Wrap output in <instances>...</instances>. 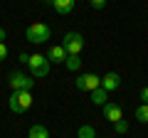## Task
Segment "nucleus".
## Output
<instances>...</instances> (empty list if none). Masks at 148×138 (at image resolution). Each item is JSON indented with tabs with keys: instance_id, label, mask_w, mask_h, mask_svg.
Listing matches in <instances>:
<instances>
[{
	"instance_id": "obj_1",
	"label": "nucleus",
	"mask_w": 148,
	"mask_h": 138,
	"mask_svg": "<svg viewBox=\"0 0 148 138\" xmlns=\"http://www.w3.org/2000/svg\"><path fill=\"white\" fill-rule=\"evenodd\" d=\"M25 40L30 44H45L47 40H52V30L47 22H32L25 30Z\"/></svg>"
},
{
	"instance_id": "obj_2",
	"label": "nucleus",
	"mask_w": 148,
	"mask_h": 138,
	"mask_svg": "<svg viewBox=\"0 0 148 138\" xmlns=\"http://www.w3.org/2000/svg\"><path fill=\"white\" fill-rule=\"evenodd\" d=\"M32 101H35L32 91H12L10 99H8V109H10L12 113H25L27 109L32 106Z\"/></svg>"
},
{
	"instance_id": "obj_3",
	"label": "nucleus",
	"mask_w": 148,
	"mask_h": 138,
	"mask_svg": "<svg viewBox=\"0 0 148 138\" xmlns=\"http://www.w3.org/2000/svg\"><path fill=\"white\" fill-rule=\"evenodd\" d=\"M27 67H30V77L32 79H42V77L49 74V59L45 57V54H30Z\"/></svg>"
},
{
	"instance_id": "obj_4",
	"label": "nucleus",
	"mask_w": 148,
	"mask_h": 138,
	"mask_svg": "<svg viewBox=\"0 0 148 138\" xmlns=\"http://www.w3.org/2000/svg\"><path fill=\"white\" fill-rule=\"evenodd\" d=\"M62 47H64V52H67L69 57L79 54L82 49H84V35H82V32H67L62 37Z\"/></svg>"
},
{
	"instance_id": "obj_5",
	"label": "nucleus",
	"mask_w": 148,
	"mask_h": 138,
	"mask_svg": "<svg viewBox=\"0 0 148 138\" xmlns=\"http://www.w3.org/2000/svg\"><path fill=\"white\" fill-rule=\"evenodd\" d=\"M8 84H10L12 91H32L35 79H32L30 74H25V72H12L10 79H8Z\"/></svg>"
},
{
	"instance_id": "obj_6",
	"label": "nucleus",
	"mask_w": 148,
	"mask_h": 138,
	"mask_svg": "<svg viewBox=\"0 0 148 138\" xmlns=\"http://www.w3.org/2000/svg\"><path fill=\"white\" fill-rule=\"evenodd\" d=\"M74 86H77L79 91H94V89L101 86V77H96V74H79L77 79H74Z\"/></svg>"
},
{
	"instance_id": "obj_7",
	"label": "nucleus",
	"mask_w": 148,
	"mask_h": 138,
	"mask_svg": "<svg viewBox=\"0 0 148 138\" xmlns=\"http://www.w3.org/2000/svg\"><path fill=\"white\" fill-rule=\"evenodd\" d=\"M104 118L109 123H116V121H121L123 118V109H121V104H114V101H109V104H104Z\"/></svg>"
},
{
	"instance_id": "obj_8",
	"label": "nucleus",
	"mask_w": 148,
	"mask_h": 138,
	"mask_svg": "<svg viewBox=\"0 0 148 138\" xmlns=\"http://www.w3.org/2000/svg\"><path fill=\"white\" fill-rule=\"evenodd\" d=\"M67 57H69V54L67 52H64V47H62V44H52V47H49V52H47V59H49V64H64V62H67Z\"/></svg>"
},
{
	"instance_id": "obj_9",
	"label": "nucleus",
	"mask_w": 148,
	"mask_h": 138,
	"mask_svg": "<svg viewBox=\"0 0 148 138\" xmlns=\"http://www.w3.org/2000/svg\"><path fill=\"white\" fill-rule=\"evenodd\" d=\"M119 86H121V77L116 74V72H109L106 77H101V89H106L111 94V91H116Z\"/></svg>"
},
{
	"instance_id": "obj_10",
	"label": "nucleus",
	"mask_w": 148,
	"mask_h": 138,
	"mask_svg": "<svg viewBox=\"0 0 148 138\" xmlns=\"http://www.w3.org/2000/svg\"><path fill=\"white\" fill-rule=\"evenodd\" d=\"M74 3H77V0H54L52 8H54L57 15H72L74 12Z\"/></svg>"
},
{
	"instance_id": "obj_11",
	"label": "nucleus",
	"mask_w": 148,
	"mask_h": 138,
	"mask_svg": "<svg viewBox=\"0 0 148 138\" xmlns=\"http://www.w3.org/2000/svg\"><path fill=\"white\" fill-rule=\"evenodd\" d=\"M91 104H96V106H104V104H109V91L106 89H94L91 91Z\"/></svg>"
},
{
	"instance_id": "obj_12",
	"label": "nucleus",
	"mask_w": 148,
	"mask_h": 138,
	"mask_svg": "<svg viewBox=\"0 0 148 138\" xmlns=\"http://www.w3.org/2000/svg\"><path fill=\"white\" fill-rule=\"evenodd\" d=\"M27 138H49V131H47V126H42V123H35V126L27 131Z\"/></svg>"
},
{
	"instance_id": "obj_13",
	"label": "nucleus",
	"mask_w": 148,
	"mask_h": 138,
	"mask_svg": "<svg viewBox=\"0 0 148 138\" xmlns=\"http://www.w3.org/2000/svg\"><path fill=\"white\" fill-rule=\"evenodd\" d=\"M133 118L138 123H148V104H141V106L133 111Z\"/></svg>"
},
{
	"instance_id": "obj_14",
	"label": "nucleus",
	"mask_w": 148,
	"mask_h": 138,
	"mask_svg": "<svg viewBox=\"0 0 148 138\" xmlns=\"http://www.w3.org/2000/svg\"><path fill=\"white\" fill-rule=\"evenodd\" d=\"M64 67H67L69 72H79V69H82V57H79V54H74V57H67Z\"/></svg>"
},
{
	"instance_id": "obj_15",
	"label": "nucleus",
	"mask_w": 148,
	"mask_h": 138,
	"mask_svg": "<svg viewBox=\"0 0 148 138\" xmlns=\"http://www.w3.org/2000/svg\"><path fill=\"white\" fill-rule=\"evenodd\" d=\"M77 138H96V131H94V126H79V131H77Z\"/></svg>"
},
{
	"instance_id": "obj_16",
	"label": "nucleus",
	"mask_w": 148,
	"mask_h": 138,
	"mask_svg": "<svg viewBox=\"0 0 148 138\" xmlns=\"http://www.w3.org/2000/svg\"><path fill=\"white\" fill-rule=\"evenodd\" d=\"M114 131H116V133H128V123L121 118V121H116V123H114Z\"/></svg>"
},
{
	"instance_id": "obj_17",
	"label": "nucleus",
	"mask_w": 148,
	"mask_h": 138,
	"mask_svg": "<svg viewBox=\"0 0 148 138\" xmlns=\"http://www.w3.org/2000/svg\"><path fill=\"white\" fill-rule=\"evenodd\" d=\"M89 5L94 8V10H104V8H106V0H89Z\"/></svg>"
},
{
	"instance_id": "obj_18",
	"label": "nucleus",
	"mask_w": 148,
	"mask_h": 138,
	"mask_svg": "<svg viewBox=\"0 0 148 138\" xmlns=\"http://www.w3.org/2000/svg\"><path fill=\"white\" fill-rule=\"evenodd\" d=\"M8 54H10L8 44H5V42H0V62H3V59H8Z\"/></svg>"
},
{
	"instance_id": "obj_19",
	"label": "nucleus",
	"mask_w": 148,
	"mask_h": 138,
	"mask_svg": "<svg viewBox=\"0 0 148 138\" xmlns=\"http://www.w3.org/2000/svg\"><path fill=\"white\" fill-rule=\"evenodd\" d=\"M17 62L27 67V62H30V54H27V52H20V54H17Z\"/></svg>"
},
{
	"instance_id": "obj_20",
	"label": "nucleus",
	"mask_w": 148,
	"mask_h": 138,
	"mask_svg": "<svg viewBox=\"0 0 148 138\" xmlns=\"http://www.w3.org/2000/svg\"><path fill=\"white\" fill-rule=\"evenodd\" d=\"M138 99H141V104H148V86H143V89H141Z\"/></svg>"
},
{
	"instance_id": "obj_21",
	"label": "nucleus",
	"mask_w": 148,
	"mask_h": 138,
	"mask_svg": "<svg viewBox=\"0 0 148 138\" xmlns=\"http://www.w3.org/2000/svg\"><path fill=\"white\" fill-rule=\"evenodd\" d=\"M0 42H5V30L0 27Z\"/></svg>"
},
{
	"instance_id": "obj_22",
	"label": "nucleus",
	"mask_w": 148,
	"mask_h": 138,
	"mask_svg": "<svg viewBox=\"0 0 148 138\" xmlns=\"http://www.w3.org/2000/svg\"><path fill=\"white\" fill-rule=\"evenodd\" d=\"M45 3H47V5H52V3H54V0H45Z\"/></svg>"
}]
</instances>
